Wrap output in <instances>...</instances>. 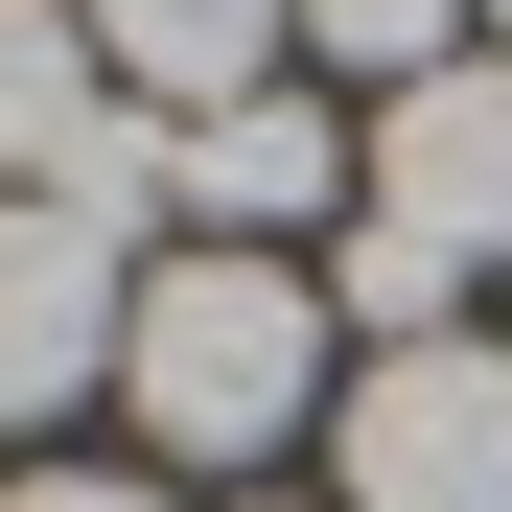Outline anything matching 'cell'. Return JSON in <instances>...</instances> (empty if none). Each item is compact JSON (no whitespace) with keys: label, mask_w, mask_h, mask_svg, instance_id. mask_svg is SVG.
Here are the masks:
<instances>
[{"label":"cell","mask_w":512,"mask_h":512,"mask_svg":"<svg viewBox=\"0 0 512 512\" xmlns=\"http://www.w3.org/2000/svg\"><path fill=\"white\" fill-rule=\"evenodd\" d=\"M466 280H512V47L443 70V94H396L350 140V303L396 326V350H443Z\"/></svg>","instance_id":"cell-1"},{"label":"cell","mask_w":512,"mask_h":512,"mask_svg":"<svg viewBox=\"0 0 512 512\" xmlns=\"http://www.w3.org/2000/svg\"><path fill=\"white\" fill-rule=\"evenodd\" d=\"M117 396H140V443L256 466L280 419H326L350 373H326V303L280 280V256H163V280H140V326H117Z\"/></svg>","instance_id":"cell-2"},{"label":"cell","mask_w":512,"mask_h":512,"mask_svg":"<svg viewBox=\"0 0 512 512\" xmlns=\"http://www.w3.org/2000/svg\"><path fill=\"white\" fill-rule=\"evenodd\" d=\"M326 419H350V512H512V350H466V326L373 350Z\"/></svg>","instance_id":"cell-3"},{"label":"cell","mask_w":512,"mask_h":512,"mask_svg":"<svg viewBox=\"0 0 512 512\" xmlns=\"http://www.w3.org/2000/svg\"><path fill=\"white\" fill-rule=\"evenodd\" d=\"M117 326H140L117 233H70L47 187H0V419H47L70 373H117Z\"/></svg>","instance_id":"cell-4"},{"label":"cell","mask_w":512,"mask_h":512,"mask_svg":"<svg viewBox=\"0 0 512 512\" xmlns=\"http://www.w3.org/2000/svg\"><path fill=\"white\" fill-rule=\"evenodd\" d=\"M326 187H350V140H326L303 94H233V117H187V256H280Z\"/></svg>","instance_id":"cell-5"},{"label":"cell","mask_w":512,"mask_h":512,"mask_svg":"<svg viewBox=\"0 0 512 512\" xmlns=\"http://www.w3.org/2000/svg\"><path fill=\"white\" fill-rule=\"evenodd\" d=\"M280 24L303 0H94V70L140 117H233V94H280Z\"/></svg>","instance_id":"cell-6"},{"label":"cell","mask_w":512,"mask_h":512,"mask_svg":"<svg viewBox=\"0 0 512 512\" xmlns=\"http://www.w3.org/2000/svg\"><path fill=\"white\" fill-rule=\"evenodd\" d=\"M117 117L94 70V0H0V187H70V140Z\"/></svg>","instance_id":"cell-7"},{"label":"cell","mask_w":512,"mask_h":512,"mask_svg":"<svg viewBox=\"0 0 512 512\" xmlns=\"http://www.w3.org/2000/svg\"><path fill=\"white\" fill-rule=\"evenodd\" d=\"M466 24H489V0H303V47H326V70H373V94H443Z\"/></svg>","instance_id":"cell-8"},{"label":"cell","mask_w":512,"mask_h":512,"mask_svg":"<svg viewBox=\"0 0 512 512\" xmlns=\"http://www.w3.org/2000/svg\"><path fill=\"white\" fill-rule=\"evenodd\" d=\"M0 512H163V489H117V466H47V489H0Z\"/></svg>","instance_id":"cell-9"},{"label":"cell","mask_w":512,"mask_h":512,"mask_svg":"<svg viewBox=\"0 0 512 512\" xmlns=\"http://www.w3.org/2000/svg\"><path fill=\"white\" fill-rule=\"evenodd\" d=\"M489 24H512V0H489Z\"/></svg>","instance_id":"cell-10"}]
</instances>
